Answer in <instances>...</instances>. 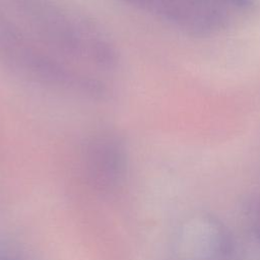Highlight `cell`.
Instances as JSON below:
<instances>
[{"label":"cell","mask_w":260,"mask_h":260,"mask_svg":"<svg viewBox=\"0 0 260 260\" xmlns=\"http://www.w3.org/2000/svg\"><path fill=\"white\" fill-rule=\"evenodd\" d=\"M30 35L67 61H82L109 71L117 67L119 54L101 29L84 17L53 0H11Z\"/></svg>","instance_id":"6da1fadb"},{"label":"cell","mask_w":260,"mask_h":260,"mask_svg":"<svg viewBox=\"0 0 260 260\" xmlns=\"http://www.w3.org/2000/svg\"><path fill=\"white\" fill-rule=\"evenodd\" d=\"M0 60L19 76L43 86L89 100L104 101L109 87L98 76L68 64L28 31L0 3Z\"/></svg>","instance_id":"7a4b0ae2"},{"label":"cell","mask_w":260,"mask_h":260,"mask_svg":"<svg viewBox=\"0 0 260 260\" xmlns=\"http://www.w3.org/2000/svg\"><path fill=\"white\" fill-rule=\"evenodd\" d=\"M85 175L96 190L114 192L125 179L128 167L127 148L115 131L104 129L93 133L83 149Z\"/></svg>","instance_id":"3957f363"},{"label":"cell","mask_w":260,"mask_h":260,"mask_svg":"<svg viewBox=\"0 0 260 260\" xmlns=\"http://www.w3.org/2000/svg\"><path fill=\"white\" fill-rule=\"evenodd\" d=\"M248 211L251 234L253 235L254 241L260 246V201L253 203Z\"/></svg>","instance_id":"277c9868"}]
</instances>
